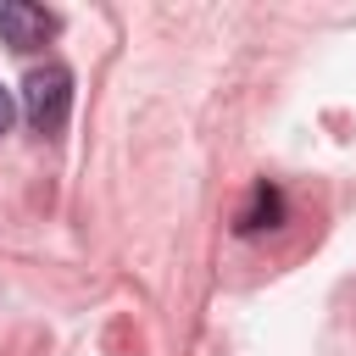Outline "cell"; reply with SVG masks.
<instances>
[{"label":"cell","instance_id":"obj_1","mask_svg":"<svg viewBox=\"0 0 356 356\" xmlns=\"http://www.w3.org/2000/svg\"><path fill=\"white\" fill-rule=\"evenodd\" d=\"M72 111V72L61 61H44L22 78V117L33 134H61Z\"/></svg>","mask_w":356,"mask_h":356},{"label":"cell","instance_id":"obj_2","mask_svg":"<svg viewBox=\"0 0 356 356\" xmlns=\"http://www.w3.org/2000/svg\"><path fill=\"white\" fill-rule=\"evenodd\" d=\"M56 11H44V6H33V0H6L0 6V44H11V50H39V44H50L56 39Z\"/></svg>","mask_w":356,"mask_h":356},{"label":"cell","instance_id":"obj_3","mask_svg":"<svg viewBox=\"0 0 356 356\" xmlns=\"http://www.w3.org/2000/svg\"><path fill=\"white\" fill-rule=\"evenodd\" d=\"M278 222H284V195H278L273 184H256V189H250V206L239 211L234 228H239V234H261V228H278Z\"/></svg>","mask_w":356,"mask_h":356},{"label":"cell","instance_id":"obj_4","mask_svg":"<svg viewBox=\"0 0 356 356\" xmlns=\"http://www.w3.org/2000/svg\"><path fill=\"white\" fill-rule=\"evenodd\" d=\"M11 117H17V100H11V89H6V83H0V134H6V128H11Z\"/></svg>","mask_w":356,"mask_h":356}]
</instances>
